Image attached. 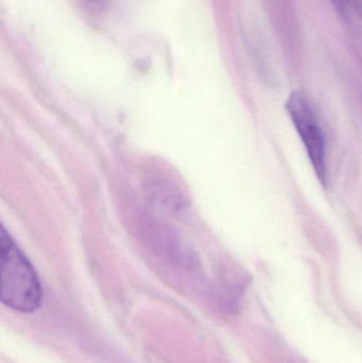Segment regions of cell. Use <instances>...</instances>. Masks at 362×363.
I'll return each instance as SVG.
<instances>
[{
	"instance_id": "cell-1",
	"label": "cell",
	"mask_w": 362,
	"mask_h": 363,
	"mask_svg": "<svg viewBox=\"0 0 362 363\" xmlns=\"http://www.w3.org/2000/svg\"><path fill=\"white\" fill-rule=\"evenodd\" d=\"M0 240L1 302L18 313H34L43 300L38 275L4 228Z\"/></svg>"
},
{
	"instance_id": "cell-2",
	"label": "cell",
	"mask_w": 362,
	"mask_h": 363,
	"mask_svg": "<svg viewBox=\"0 0 362 363\" xmlns=\"http://www.w3.org/2000/svg\"><path fill=\"white\" fill-rule=\"evenodd\" d=\"M286 108L305 146L317 176L320 179L321 183L325 184L327 152H325L324 136L310 102L301 91H293L287 101Z\"/></svg>"
},
{
	"instance_id": "cell-3",
	"label": "cell",
	"mask_w": 362,
	"mask_h": 363,
	"mask_svg": "<svg viewBox=\"0 0 362 363\" xmlns=\"http://www.w3.org/2000/svg\"><path fill=\"white\" fill-rule=\"evenodd\" d=\"M338 12L344 17H348L351 9H354L362 16V2L361 0H331Z\"/></svg>"
}]
</instances>
